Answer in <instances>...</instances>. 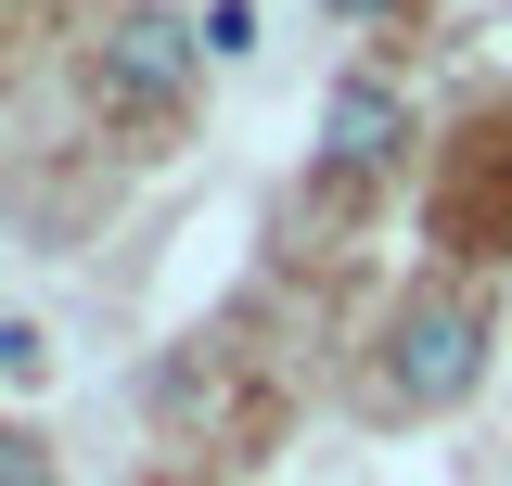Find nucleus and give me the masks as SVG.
<instances>
[{"label": "nucleus", "mask_w": 512, "mask_h": 486, "mask_svg": "<svg viewBox=\"0 0 512 486\" xmlns=\"http://www.w3.org/2000/svg\"><path fill=\"white\" fill-rule=\"evenodd\" d=\"M192 52H205V39H192L180 13H116L90 77H103V103H141V116H154V103H180V90H192Z\"/></svg>", "instance_id": "nucleus-2"}, {"label": "nucleus", "mask_w": 512, "mask_h": 486, "mask_svg": "<svg viewBox=\"0 0 512 486\" xmlns=\"http://www.w3.org/2000/svg\"><path fill=\"white\" fill-rule=\"evenodd\" d=\"M474 371H487V320H474L461 295L410 307V320L384 333V384H397L410 410H448V397H474Z\"/></svg>", "instance_id": "nucleus-1"}, {"label": "nucleus", "mask_w": 512, "mask_h": 486, "mask_svg": "<svg viewBox=\"0 0 512 486\" xmlns=\"http://www.w3.org/2000/svg\"><path fill=\"white\" fill-rule=\"evenodd\" d=\"M205 52H218V64L256 52V0H218V13H205Z\"/></svg>", "instance_id": "nucleus-4"}, {"label": "nucleus", "mask_w": 512, "mask_h": 486, "mask_svg": "<svg viewBox=\"0 0 512 486\" xmlns=\"http://www.w3.org/2000/svg\"><path fill=\"white\" fill-rule=\"evenodd\" d=\"M320 13H384V0H320Z\"/></svg>", "instance_id": "nucleus-7"}, {"label": "nucleus", "mask_w": 512, "mask_h": 486, "mask_svg": "<svg viewBox=\"0 0 512 486\" xmlns=\"http://www.w3.org/2000/svg\"><path fill=\"white\" fill-rule=\"evenodd\" d=\"M320 154H333L346 180L397 167V154H410V103H397L384 77H346V90H333V116H320Z\"/></svg>", "instance_id": "nucleus-3"}, {"label": "nucleus", "mask_w": 512, "mask_h": 486, "mask_svg": "<svg viewBox=\"0 0 512 486\" xmlns=\"http://www.w3.org/2000/svg\"><path fill=\"white\" fill-rule=\"evenodd\" d=\"M39 371H52V346H39L26 320H0V384H39Z\"/></svg>", "instance_id": "nucleus-5"}, {"label": "nucleus", "mask_w": 512, "mask_h": 486, "mask_svg": "<svg viewBox=\"0 0 512 486\" xmlns=\"http://www.w3.org/2000/svg\"><path fill=\"white\" fill-rule=\"evenodd\" d=\"M0 486H39V435H0Z\"/></svg>", "instance_id": "nucleus-6"}]
</instances>
